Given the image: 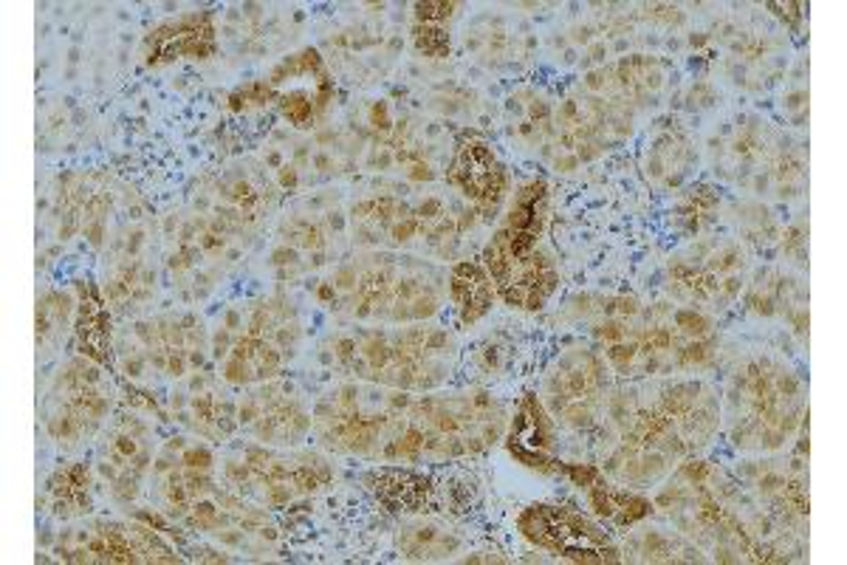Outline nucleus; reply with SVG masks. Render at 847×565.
<instances>
[{
	"mask_svg": "<svg viewBox=\"0 0 847 565\" xmlns=\"http://www.w3.org/2000/svg\"><path fill=\"white\" fill-rule=\"evenodd\" d=\"M517 532L534 549L582 565L622 563V549L599 523L560 503H531L517 515Z\"/></svg>",
	"mask_w": 847,
	"mask_h": 565,
	"instance_id": "nucleus-1",
	"label": "nucleus"
},
{
	"mask_svg": "<svg viewBox=\"0 0 847 565\" xmlns=\"http://www.w3.org/2000/svg\"><path fill=\"white\" fill-rule=\"evenodd\" d=\"M447 184L478 210L480 221H492L512 193L509 167L475 130H461L447 162Z\"/></svg>",
	"mask_w": 847,
	"mask_h": 565,
	"instance_id": "nucleus-2",
	"label": "nucleus"
},
{
	"mask_svg": "<svg viewBox=\"0 0 847 565\" xmlns=\"http://www.w3.org/2000/svg\"><path fill=\"white\" fill-rule=\"evenodd\" d=\"M503 444L520 467L540 475H560V424L534 390H526L514 404Z\"/></svg>",
	"mask_w": 847,
	"mask_h": 565,
	"instance_id": "nucleus-3",
	"label": "nucleus"
},
{
	"mask_svg": "<svg viewBox=\"0 0 847 565\" xmlns=\"http://www.w3.org/2000/svg\"><path fill=\"white\" fill-rule=\"evenodd\" d=\"M218 29H215V12H184V15L167 17L144 34L142 60L144 65H167L176 60H195L207 63L218 57Z\"/></svg>",
	"mask_w": 847,
	"mask_h": 565,
	"instance_id": "nucleus-4",
	"label": "nucleus"
},
{
	"mask_svg": "<svg viewBox=\"0 0 847 565\" xmlns=\"http://www.w3.org/2000/svg\"><path fill=\"white\" fill-rule=\"evenodd\" d=\"M77 320H74V345L77 354L94 359L96 365L113 371L116 368V348H113L111 311L105 294L94 283H77Z\"/></svg>",
	"mask_w": 847,
	"mask_h": 565,
	"instance_id": "nucleus-5",
	"label": "nucleus"
},
{
	"mask_svg": "<svg viewBox=\"0 0 847 565\" xmlns=\"http://www.w3.org/2000/svg\"><path fill=\"white\" fill-rule=\"evenodd\" d=\"M545 221H548V181L528 178L526 184L517 187L500 224L509 232L514 258H528L540 246Z\"/></svg>",
	"mask_w": 847,
	"mask_h": 565,
	"instance_id": "nucleus-6",
	"label": "nucleus"
},
{
	"mask_svg": "<svg viewBox=\"0 0 847 565\" xmlns=\"http://www.w3.org/2000/svg\"><path fill=\"white\" fill-rule=\"evenodd\" d=\"M585 501L593 515L599 520H608L619 532H630L633 526L644 523L656 512L653 498H647L641 489H630V486L610 481L608 475H602L596 484L585 489Z\"/></svg>",
	"mask_w": 847,
	"mask_h": 565,
	"instance_id": "nucleus-7",
	"label": "nucleus"
},
{
	"mask_svg": "<svg viewBox=\"0 0 847 565\" xmlns=\"http://www.w3.org/2000/svg\"><path fill=\"white\" fill-rule=\"evenodd\" d=\"M447 297L458 323L475 325L495 306V283L480 260H458L447 275Z\"/></svg>",
	"mask_w": 847,
	"mask_h": 565,
	"instance_id": "nucleus-8",
	"label": "nucleus"
},
{
	"mask_svg": "<svg viewBox=\"0 0 847 565\" xmlns=\"http://www.w3.org/2000/svg\"><path fill=\"white\" fill-rule=\"evenodd\" d=\"M396 549L401 551L404 560H418V563L421 560H452L464 549V540L444 523L430 520V517H418V520L401 523L396 532Z\"/></svg>",
	"mask_w": 847,
	"mask_h": 565,
	"instance_id": "nucleus-9",
	"label": "nucleus"
},
{
	"mask_svg": "<svg viewBox=\"0 0 847 565\" xmlns=\"http://www.w3.org/2000/svg\"><path fill=\"white\" fill-rule=\"evenodd\" d=\"M91 481H94L91 467L82 461L54 469V475L46 481L51 512L63 520L88 515L91 512Z\"/></svg>",
	"mask_w": 847,
	"mask_h": 565,
	"instance_id": "nucleus-10",
	"label": "nucleus"
},
{
	"mask_svg": "<svg viewBox=\"0 0 847 565\" xmlns=\"http://www.w3.org/2000/svg\"><path fill=\"white\" fill-rule=\"evenodd\" d=\"M77 320V291L43 289L37 294L34 328H37V348H46L63 337Z\"/></svg>",
	"mask_w": 847,
	"mask_h": 565,
	"instance_id": "nucleus-11",
	"label": "nucleus"
},
{
	"mask_svg": "<svg viewBox=\"0 0 847 565\" xmlns=\"http://www.w3.org/2000/svg\"><path fill=\"white\" fill-rule=\"evenodd\" d=\"M277 102V91L272 88V82L266 80H252L246 85L235 88L229 97H226V108L232 113H249V111H260V108H269Z\"/></svg>",
	"mask_w": 847,
	"mask_h": 565,
	"instance_id": "nucleus-12",
	"label": "nucleus"
},
{
	"mask_svg": "<svg viewBox=\"0 0 847 565\" xmlns=\"http://www.w3.org/2000/svg\"><path fill=\"white\" fill-rule=\"evenodd\" d=\"M413 37V49L427 60H447L452 51V40H449L447 26H430V23H413L410 29Z\"/></svg>",
	"mask_w": 847,
	"mask_h": 565,
	"instance_id": "nucleus-13",
	"label": "nucleus"
},
{
	"mask_svg": "<svg viewBox=\"0 0 847 565\" xmlns=\"http://www.w3.org/2000/svg\"><path fill=\"white\" fill-rule=\"evenodd\" d=\"M396 113H393V105L390 99H370L368 108H365V130L370 133V142H384L393 128H396Z\"/></svg>",
	"mask_w": 847,
	"mask_h": 565,
	"instance_id": "nucleus-14",
	"label": "nucleus"
},
{
	"mask_svg": "<svg viewBox=\"0 0 847 565\" xmlns=\"http://www.w3.org/2000/svg\"><path fill=\"white\" fill-rule=\"evenodd\" d=\"M466 3H447V0H427L413 3V23H430V26H447L449 20L461 15Z\"/></svg>",
	"mask_w": 847,
	"mask_h": 565,
	"instance_id": "nucleus-15",
	"label": "nucleus"
},
{
	"mask_svg": "<svg viewBox=\"0 0 847 565\" xmlns=\"http://www.w3.org/2000/svg\"><path fill=\"white\" fill-rule=\"evenodd\" d=\"M560 475L568 481V484L585 492V489L596 484L605 472H602V467L582 464V461H560Z\"/></svg>",
	"mask_w": 847,
	"mask_h": 565,
	"instance_id": "nucleus-16",
	"label": "nucleus"
},
{
	"mask_svg": "<svg viewBox=\"0 0 847 565\" xmlns=\"http://www.w3.org/2000/svg\"><path fill=\"white\" fill-rule=\"evenodd\" d=\"M181 467L184 469H201V472H215V452L209 450L207 444L201 441H190L184 450H181Z\"/></svg>",
	"mask_w": 847,
	"mask_h": 565,
	"instance_id": "nucleus-17",
	"label": "nucleus"
},
{
	"mask_svg": "<svg viewBox=\"0 0 847 565\" xmlns=\"http://www.w3.org/2000/svg\"><path fill=\"white\" fill-rule=\"evenodd\" d=\"M478 368L489 376H497L506 368V348H500L497 342H486L478 348Z\"/></svg>",
	"mask_w": 847,
	"mask_h": 565,
	"instance_id": "nucleus-18",
	"label": "nucleus"
},
{
	"mask_svg": "<svg viewBox=\"0 0 847 565\" xmlns=\"http://www.w3.org/2000/svg\"><path fill=\"white\" fill-rule=\"evenodd\" d=\"M783 111L800 125L802 119L808 116V88H791V91H785Z\"/></svg>",
	"mask_w": 847,
	"mask_h": 565,
	"instance_id": "nucleus-19",
	"label": "nucleus"
},
{
	"mask_svg": "<svg viewBox=\"0 0 847 565\" xmlns=\"http://www.w3.org/2000/svg\"><path fill=\"white\" fill-rule=\"evenodd\" d=\"M274 184H277V190H283V193H297V190L303 187V170H300L297 164L286 162L280 170H274Z\"/></svg>",
	"mask_w": 847,
	"mask_h": 565,
	"instance_id": "nucleus-20",
	"label": "nucleus"
},
{
	"mask_svg": "<svg viewBox=\"0 0 847 565\" xmlns=\"http://www.w3.org/2000/svg\"><path fill=\"white\" fill-rule=\"evenodd\" d=\"M715 99H718V94H715V85L709 80H695V85L689 88L687 94V102L689 108H709V105H715Z\"/></svg>",
	"mask_w": 847,
	"mask_h": 565,
	"instance_id": "nucleus-21",
	"label": "nucleus"
},
{
	"mask_svg": "<svg viewBox=\"0 0 847 565\" xmlns=\"http://www.w3.org/2000/svg\"><path fill=\"white\" fill-rule=\"evenodd\" d=\"M144 243H147V238H144L142 226L130 229L128 235H125V258H142Z\"/></svg>",
	"mask_w": 847,
	"mask_h": 565,
	"instance_id": "nucleus-22",
	"label": "nucleus"
},
{
	"mask_svg": "<svg viewBox=\"0 0 847 565\" xmlns=\"http://www.w3.org/2000/svg\"><path fill=\"white\" fill-rule=\"evenodd\" d=\"M551 167H554L557 173H574V170L582 167V162H579V156L571 153V150H560V153L551 159Z\"/></svg>",
	"mask_w": 847,
	"mask_h": 565,
	"instance_id": "nucleus-23",
	"label": "nucleus"
},
{
	"mask_svg": "<svg viewBox=\"0 0 847 565\" xmlns=\"http://www.w3.org/2000/svg\"><path fill=\"white\" fill-rule=\"evenodd\" d=\"M709 43H712V34H709V32H689L687 34V46L692 51L706 49Z\"/></svg>",
	"mask_w": 847,
	"mask_h": 565,
	"instance_id": "nucleus-24",
	"label": "nucleus"
}]
</instances>
